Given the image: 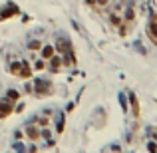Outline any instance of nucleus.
Masks as SVG:
<instances>
[{"mask_svg":"<svg viewBox=\"0 0 157 153\" xmlns=\"http://www.w3.org/2000/svg\"><path fill=\"white\" fill-rule=\"evenodd\" d=\"M42 56L44 58H52L54 56V48H52V46H44V48H42Z\"/></svg>","mask_w":157,"mask_h":153,"instance_id":"f257e3e1","label":"nucleus"},{"mask_svg":"<svg viewBox=\"0 0 157 153\" xmlns=\"http://www.w3.org/2000/svg\"><path fill=\"white\" fill-rule=\"evenodd\" d=\"M133 16H135L133 8H127V10H125V20H133Z\"/></svg>","mask_w":157,"mask_h":153,"instance_id":"f03ea898","label":"nucleus"},{"mask_svg":"<svg viewBox=\"0 0 157 153\" xmlns=\"http://www.w3.org/2000/svg\"><path fill=\"white\" fill-rule=\"evenodd\" d=\"M110 20H111V24H115V26L121 24V18H119L117 14H111V16H110Z\"/></svg>","mask_w":157,"mask_h":153,"instance_id":"7ed1b4c3","label":"nucleus"},{"mask_svg":"<svg viewBox=\"0 0 157 153\" xmlns=\"http://www.w3.org/2000/svg\"><path fill=\"white\" fill-rule=\"evenodd\" d=\"M149 30H151V36H153V38H157V24H151V26H149Z\"/></svg>","mask_w":157,"mask_h":153,"instance_id":"20e7f679","label":"nucleus"},{"mask_svg":"<svg viewBox=\"0 0 157 153\" xmlns=\"http://www.w3.org/2000/svg\"><path fill=\"white\" fill-rule=\"evenodd\" d=\"M30 48H32V50H38V48H40V42H36V40H34V42H30Z\"/></svg>","mask_w":157,"mask_h":153,"instance_id":"39448f33","label":"nucleus"},{"mask_svg":"<svg viewBox=\"0 0 157 153\" xmlns=\"http://www.w3.org/2000/svg\"><path fill=\"white\" fill-rule=\"evenodd\" d=\"M95 2H98V4H100V6H105V4H107V2H110V0H95Z\"/></svg>","mask_w":157,"mask_h":153,"instance_id":"423d86ee","label":"nucleus"},{"mask_svg":"<svg viewBox=\"0 0 157 153\" xmlns=\"http://www.w3.org/2000/svg\"><path fill=\"white\" fill-rule=\"evenodd\" d=\"M86 2L88 4H95V0H86Z\"/></svg>","mask_w":157,"mask_h":153,"instance_id":"0eeeda50","label":"nucleus"}]
</instances>
